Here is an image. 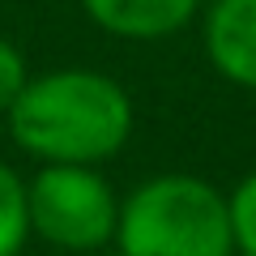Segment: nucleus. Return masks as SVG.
<instances>
[{
  "mask_svg": "<svg viewBox=\"0 0 256 256\" xmlns=\"http://www.w3.org/2000/svg\"><path fill=\"white\" fill-rule=\"evenodd\" d=\"M120 256H235L226 192L192 171H162L120 196Z\"/></svg>",
  "mask_w": 256,
  "mask_h": 256,
  "instance_id": "2",
  "label": "nucleus"
},
{
  "mask_svg": "<svg viewBox=\"0 0 256 256\" xmlns=\"http://www.w3.org/2000/svg\"><path fill=\"white\" fill-rule=\"evenodd\" d=\"M9 137L38 166H102L137 128L132 94L98 68H52L26 82L9 111Z\"/></svg>",
  "mask_w": 256,
  "mask_h": 256,
  "instance_id": "1",
  "label": "nucleus"
},
{
  "mask_svg": "<svg viewBox=\"0 0 256 256\" xmlns=\"http://www.w3.org/2000/svg\"><path fill=\"white\" fill-rule=\"evenodd\" d=\"M30 239L73 256L111 248L120 192L98 166H38L26 180Z\"/></svg>",
  "mask_w": 256,
  "mask_h": 256,
  "instance_id": "3",
  "label": "nucleus"
},
{
  "mask_svg": "<svg viewBox=\"0 0 256 256\" xmlns=\"http://www.w3.org/2000/svg\"><path fill=\"white\" fill-rule=\"evenodd\" d=\"M90 256H120L116 248H102V252H90Z\"/></svg>",
  "mask_w": 256,
  "mask_h": 256,
  "instance_id": "9",
  "label": "nucleus"
},
{
  "mask_svg": "<svg viewBox=\"0 0 256 256\" xmlns=\"http://www.w3.org/2000/svg\"><path fill=\"white\" fill-rule=\"evenodd\" d=\"M230 214V244L235 256H256V171H248L235 188L226 192Z\"/></svg>",
  "mask_w": 256,
  "mask_h": 256,
  "instance_id": "7",
  "label": "nucleus"
},
{
  "mask_svg": "<svg viewBox=\"0 0 256 256\" xmlns=\"http://www.w3.org/2000/svg\"><path fill=\"white\" fill-rule=\"evenodd\" d=\"M82 13L111 38L162 43L201 18L205 0H77Z\"/></svg>",
  "mask_w": 256,
  "mask_h": 256,
  "instance_id": "5",
  "label": "nucleus"
},
{
  "mask_svg": "<svg viewBox=\"0 0 256 256\" xmlns=\"http://www.w3.org/2000/svg\"><path fill=\"white\" fill-rule=\"evenodd\" d=\"M30 64H26V56H22V47L18 43H9V38L0 34V116L18 102V94L26 90V82H30Z\"/></svg>",
  "mask_w": 256,
  "mask_h": 256,
  "instance_id": "8",
  "label": "nucleus"
},
{
  "mask_svg": "<svg viewBox=\"0 0 256 256\" xmlns=\"http://www.w3.org/2000/svg\"><path fill=\"white\" fill-rule=\"evenodd\" d=\"M210 68L239 90H256V0H210L201 9Z\"/></svg>",
  "mask_w": 256,
  "mask_h": 256,
  "instance_id": "4",
  "label": "nucleus"
},
{
  "mask_svg": "<svg viewBox=\"0 0 256 256\" xmlns=\"http://www.w3.org/2000/svg\"><path fill=\"white\" fill-rule=\"evenodd\" d=\"M30 244L26 180L0 158V256H22Z\"/></svg>",
  "mask_w": 256,
  "mask_h": 256,
  "instance_id": "6",
  "label": "nucleus"
}]
</instances>
